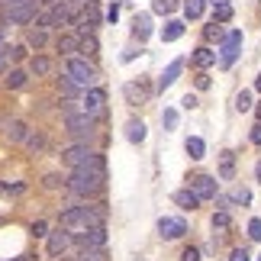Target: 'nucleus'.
I'll return each instance as SVG.
<instances>
[{
  "instance_id": "35",
  "label": "nucleus",
  "mask_w": 261,
  "mask_h": 261,
  "mask_svg": "<svg viewBox=\"0 0 261 261\" xmlns=\"http://www.w3.org/2000/svg\"><path fill=\"white\" fill-rule=\"evenodd\" d=\"M4 84H7L10 90H19V87H23V84H26V71H10Z\"/></svg>"
},
{
  "instance_id": "44",
  "label": "nucleus",
  "mask_w": 261,
  "mask_h": 261,
  "mask_svg": "<svg viewBox=\"0 0 261 261\" xmlns=\"http://www.w3.org/2000/svg\"><path fill=\"white\" fill-rule=\"evenodd\" d=\"M45 229H48V226L42 223V219H39V223H33V226H29V232H33V236H48Z\"/></svg>"
},
{
  "instance_id": "48",
  "label": "nucleus",
  "mask_w": 261,
  "mask_h": 261,
  "mask_svg": "<svg viewBox=\"0 0 261 261\" xmlns=\"http://www.w3.org/2000/svg\"><path fill=\"white\" fill-rule=\"evenodd\" d=\"M16 4H23V0H0V13H4V10H10V7H16Z\"/></svg>"
},
{
  "instance_id": "1",
  "label": "nucleus",
  "mask_w": 261,
  "mask_h": 261,
  "mask_svg": "<svg viewBox=\"0 0 261 261\" xmlns=\"http://www.w3.org/2000/svg\"><path fill=\"white\" fill-rule=\"evenodd\" d=\"M103 180H107V162H103V155H94L87 165L71 168L68 187L77 197H97V194H103Z\"/></svg>"
},
{
  "instance_id": "30",
  "label": "nucleus",
  "mask_w": 261,
  "mask_h": 261,
  "mask_svg": "<svg viewBox=\"0 0 261 261\" xmlns=\"http://www.w3.org/2000/svg\"><path fill=\"white\" fill-rule=\"evenodd\" d=\"M26 148H29L33 155H39V152L45 148V136H42V133H29V136H26Z\"/></svg>"
},
{
  "instance_id": "47",
  "label": "nucleus",
  "mask_w": 261,
  "mask_h": 261,
  "mask_svg": "<svg viewBox=\"0 0 261 261\" xmlns=\"http://www.w3.org/2000/svg\"><path fill=\"white\" fill-rule=\"evenodd\" d=\"M252 145H261V123L252 129Z\"/></svg>"
},
{
  "instance_id": "46",
  "label": "nucleus",
  "mask_w": 261,
  "mask_h": 261,
  "mask_svg": "<svg viewBox=\"0 0 261 261\" xmlns=\"http://www.w3.org/2000/svg\"><path fill=\"white\" fill-rule=\"evenodd\" d=\"M180 107H184V110H194V107H197V97H194V94H184V100H180Z\"/></svg>"
},
{
  "instance_id": "21",
  "label": "nucleus",
  "mask_w": 261,
  "mask_h": 261,
  "mask_svg": "<svg viewBox=\"0 0 261 261\" xmlns=\"http://www.w3.org/2000/svg\"><path fill=\"white\" fill-rule=\"evenodd\" d=\"M174 203H177L180 210H197V206H200V197H197L190 187H184V190H177V194H174Z\"/></svg>"
},
{
  "instance_id": "42",
  "label": "nucleus",
  "mask_w": 261,
  "mask_h": 261,
  "mask_svg": "<svg viewBox=\"0 0 261 261\" xmlns=\"http://www.w3.org/2000/svg\"><path fill=\"white\" fill-rule=\"evenodd\" d=\"M229 261H252V255H248L245 248H232V255H229Z\"/></svg>"
},
{
  "instance_id": "55",
  "label": "nucleus",
  "mask_w": 261,
  "mask_h": 261,
  "mask_svg": "<svg viewBox=\"0 0 261 261\" xmlns=\"http://www.w3.org/2000/svg\"><path fill=\"white\" fill-rule=\"evenodd\" d=\"M258 261H261V255H258Z\"/></svg>"
},
{
  "instance_id": "14",
  "label": "nucleus",
  "mask_w": 261,
  "mask_h": 261,
  "mask_svg": "<svg viewBox=\"0 0 261 261\" xmlns=\"http://www.w3.org/2000/svg\"><path fill=\"white\" fill-rule=\"evenodd\" d=\"M55 48H58L62 55L71 58L74 52H81V36H77V33H62V36L55 39Z\"/></svg>"
},
{
  "instance_id": "38",
  "label": "nucleus",
  "mask_w": 261,
  "mask_h": 261,
  "mask_svg": "<svg viewBox=\"0 0 261 261\" xmlns=\"http://www.w3.org/2000/svg\"><path fill=\"white\" fill-rule=\"evenodd\" d=\"M65 184V177L62 174H45V180H42V187L45 190H55V187H62Z\"/></svg>"
},
{
  "instance_id": "50",
  "label": "nucleus",
  "mask_w": 261,
  "mask_h": 261,
  "mask_svg": "<svg viewBox=\"0 0 261 261\" xmlns=\"http://www.w3.org/2000/svg\"><path fill=\"white\" fill-rule=\"evenodd\" d=\"M255 177H258V184H261V162L255 165Z\"/></svg>"
},
{
  "instance_id": "17",
  "label": "nucleus",
  "mask_w": 261,
  "mask_h": 261,
  "mask_svg": "<svg viewBox=\"0 0 261 261\" xmlns=\"http://www.w3.org/2000/svg\"><path fill=\"white\" fill-rule=\"evenodd\" d=\"M133 36L139 39V42H145V39L152 36V16H148V13H136V19H133Z\"/></svg>"
},
{
  "instance_id": "23",
  "label": "nucleus",
  "mask_w": 261,
  "mask_h": 261,
  "mask_svg": "<svg viewBox=\"0 0 261 261\" xmlns=\"http://www.w3.org/2000/svg\"><path fill=\"white\" fill-rule=\"evenodd\" d=\"M45 42H48V29H45V26L29 29V33H26V45H29V48H36V52H39V48H42Z\"/></svg>"
},
{
  "instance_id": "9",
  "label": "nucleus",
  "mask_w": 261,
  "mask_h": 261,
  "mask_svg": "<svg viewBox=\"0 0 261 261\" xmlns=\"http://www.w3.org/2000/svg\"><path fill=\"white\" fill-rule=\"evenodd\" d=\"M74 245L84 248H103L107 245V229L103 226H94V229H84V232H74Z\"/></svg>"
},
{
  "instance_id": "2",
  "label": "nucleus",
  "mask_w": 261,
  "mask_h": 261,
  "mask_svg": "<svg viewBox=\"0 0 261 261\" xmlns=\"http://www.w3.org/2000/svg\"><path fill=\"white\" fill-rule=\"evenodd\" d=\"M58 223H62L68 232H84V229H94V226H103L107 223V210L103 203H94V206H68L58 213Z\"/></svg>"
},
{
  "instance_id": "7",
  "label": "nucleus",
  "mask_w": 261,
  "mask_h": 261,
  "mask_svg": "<svg viewBox=\"0 0 261 261\" xmlns=\"http://www.w3.org/2000/svg\"><path fill=\"white\" fill-rule=\"evenodd\" d=\"M81 110L87 116H103V110H107V90L103 87H90L84 90V97H81Z\"/></svg>"
},
{
  "instance_id": "3",
  "label": "nucleus",
  "mask_w": 261,
  "mask_h": 261,
  "mask_svg": "<svg viewBox=\"0 0 261 261\" xmlns=\"http://www.w3.org/2000/svg\"><path fill=\"white\" fill-rule=\"evenodd\" d=\"M65 129L74 139H84L87 142V139L94 136V129H97V116H87L81 110V100H71V107L65 110Z\"/></svg>"
},
{
  "instance_id": "19",
  "label": "nucleus",
  "mask_w": 261,
  "mask_h": 261,
  "mask_svg": "<svg viewBox=\"0 0 261 261\" xmlns=\"http://www.w3.org/2000/svg\"><path fill=\"white\" fill-rule=\"evenodd\" d=\"M126 139L133 145H142L145 142V123H142V119H129V123H126Z\"/></svg>"
},
{
  "instance_id": "20",
  "label": "nucleus",
  "mask_w": 261,
  "mask_h": 261,
  "mask_svg": "<svg viewBox=\"0 0 261 261\" xmlns=\"http://www.w3.org/2000/svg\"><path fill=\"white\" fill-rule=\"evenodd\" d=\"M180 36H184V23L180 19H168L162 26V42H177Z\"/></svg>"
},
{
  "instance_id": "11",
  "label": "nucleus",
  "mask_w": 261,
  "mask_h": 261,
  "mask_svg": "<svg viewBox=\"0 0 261 261\" xmlns=\"http://www.w3.org/2000/svg\"><path fill=\"white\" fill-rule=\"evenodd\" d=\"M123 97H126L129 107H139V103H145V100L152 97V87H148L145 81H129L123 87Z\"/></svg>"
},
{
  "instance_id": "26",
  "label": "nucleus",
  "mask_w": 261,
  "mask_h": 261,
  "mask_svg": "<svg viewBox=\"0 0 261 261\" xmlns=\"http://www.w3.org/2000/svg\"><path fill=\"white\" fill-rule=\"evenodd\" d=\"M232 174H236V155L232 152H223V162H219V177L229 180Z\"/></svg>"
},
{
  "instance_id": "13",
  "label": "nucleus",
  "mask_w": 261,
  "mask_h": 261,
  "mask_svg": "<svg viewBox=\"0 0 261 261\" xmlns=\"http://www.w3.org/2000/svg\"><path fill=\"white\" fill-rule=\"evenodd\" d=\"M94 155H97V152H90L87 145H71L68 152H62V158H65V165H68V168H81V165H87Z\"/></svg>"
},
{
  "instance_id": "24",
  "label": "nucleus",
  "mask_w": 261,
  "mask_h": 261,
  "mask_svg": "<svg viewBox=\"0 0 261 261\" xmlns=\"http://www.w3.org/2000/svg\"><path fill=\"white\" fill-rule=\"evenodd\" d=\"M29 71H33L36 77H42V74L52 71V62H48L45 55H33V58H29Z\"/></svg>"
},
{
  "instance_id": "36",
  "label": "nucleus",
  "mask_w": 261,
  "mask_h": 261,
  "mask_svg": "<svg viewBox=\"0 0 261 261\" xmlns=\"http://www.w3.org/2000/svg\"><path fill=\"white\" fill-rule=\"evenodd\" d=\"M77 261H107V255H103V248H84Z\"/></svg>"
},
{
  "instance_id": "53",
  "label": "nucleus",
  "mask_w": 261,
  "mask_h": 261,
  "mask_svg": "<svg viewBox=\"0 0 261 261\" xmlns=\"http://www.w3.org/2000/svg\"><path fill=\"white\" fill-rule=\"evenodd\" d=\"M255 116H258V123H261V103H258V107H255Z\"/></svg>"
},
{
  "instance_id": "27",
  "label": "nucleus",
  "mask_w": 261,
  "mask_h": 261,
  "mask_svg": "<svg viewBox=\"0 0 261 261\" xmlns=\"http://www.w3.org/2000/svg\"><path fill=\"white\" fill-rule=\"evenodd\" d=\"M174 10H177V0H152V13H158V16H168Z\"/></svg>"
},
{
  "instance_id": "32",
  "label": "nucleus",
  "mask_w": 261,
  "mask_h": 261,
  "mask_svg": "<svg viewBox=\"0 0 261 261\" xmlns=\"http://www.w3.org/2000/svg\"><path fill=\"white\" fill-rule=\"evenodd\" d=\"M213 19H216V23H229V19H232V4H219V7H213Z\"/></svg>"
},
{
  "instance_id": "37",
  "label": "nucleus",
  "mask_w": 261,
  "mask_h": 261,
  "mask_svg": "<svg viewBox=\"0 0 261 261\" xmlns=\"http://www.w3.org/2000/svg\"><path fill=\"white\" fill-rule=\"evenodd\" d=\"M162 126L168 129V133H171V129L177 126V110H171V107L165 110V113H162Z\"/></svg>"
},
{
  "instance_id": "33",
  "label": "nucleus",
  "mask_w": 261,
  "mask_h": 261,
  "mask_svg": "<svg viewBox=\"0 0 261 261\" xmlns=\"http://www.w3.org/2000/svg\"><path fill=\"white\" fill-rule=\"evenodd\" d=\"M236 110L239 113H248V110H252V94H248V90H239L236 94Z\"/></svg>"
},
{
  "instance_id": "5",
  "label": "nucleus",
  "mask_w": 261,
  "mask_h": 261,
  "mask_svg": "<svg viewBox=\"0 0 261 261\" xmlns=\"http://www.w3.org/2000/svg\"><path fill=\"white\" fill-rule=\"evenodd\" d=\"M42 0H23V4H16V7H10V10H4V16L7 23H13V26H29L33 19H39L42 16Z\"/></svg>"
},
{
  "instance_id": "51",
  "label": "nucleus",
  "mask_w": 261,
  "mask_h": 261,
  "mask_svg": "<svg viewBox=\"0 0 261 261\" xmlns=\"http://www.w3.org/2000/svg\"><path fill=\"white\" fill-rule=\"evenodd\" d=\"M7 71V58H0V74H4Z\"/></svg>"
},
{
  "instance_id": "15",
  "label": "nucleus",
  "mask_w": 261,
  "mask_h": 261,
  "mask_svg": "<svg viewBox=\"0 0 261 261\" xmlns=\"http://www.w3.org/2000/svg\"><path fill=\"white\" fill-rule=\"evenodd\" d=\"M180 71H184V58H174V62L162 71V77H158V90H168L180 77Z\"/></svg>"
},
{
  "instance_id": "31",
  "label": "nucleus",
  "mask_w": 261,
  "mask_h": 261,
  "mask_svg": "<svg viewBox=\"0 0 261 261\" xmlns=\"http://www.w3.org/2000/svg\"><path fill=\"white\" fill-rule=\"evenodd\" d=\"M229 200H232V203H252V190L248 187H232V194H229Z\"/></svg>"
},
{
  "instance_id": "18",
  "label": "nucleus",
  "mask_w": 261,
  "mask_h": 261,
  "mask_svg": "<svg viewBox=\"0 0 261 261\" xmlns=\"http://www.w3.org/2000/svg\"><path fill=\"white\" fill-rule=\"evenodd\" d=\"M190 62H194L197 68H210V65H216L219 62V55L213 52L210 45H200V48H194V55H190Z\"/></svg>"
},
{
  "instance_id": "40",
  "label": "nucleus",
  "mask_w": 261,
  "mask_h": 261,
  "mask_svg": "<svg viewBox=\"0 0 261 261\" xmlns=\"http://www.w3.org/2000/svg\"><path fill=\"white\" fill-rule=\"evenodd\" d=\"M248 236H252L255 242H261V219H252V223H248Z\"/></svg>"
},
{
  "instance_id": "22",
  "label": "nucleus",
  "mask_w": 261,
  "mask_h": 261,
  "mask_svg": "<svg viewBox=\"0 0 261 261\" xmlns=\"http://www.w3.org/2000/svg\"><path fill=\"white\" fill-rule=\"evenodd\" d=\"M184 148H187V155L194 158V162H200V158L206 155V142H203V139H200V136H187Z\"/></svg>"
},
{
  "instance_id": "28",
  "label": "nucleus",
  "mask_w": 261,
  "mask_h": 261,
  "mask_svg": "<svg viewBox=\"0 0 261 261\" xmlns=\"http://www.w3.org/2000/svg\"><path fill=\"white\" fill-rule=\"evenodd\" d=\"M203 39H206V42H223L226 33H223V26H219L216 19H213V23H210V26L203 29Z\"/></svg>"
},
{
  "instance_id": "49",
  "label": "nucleus",
  "mask_w": 261,
  "mask_h": 261,
  "mask_svg": "<svg viewBox=\"0 0 261 261\" xmlns=\"http://www.w3.org/2000/svg\"><path fill=\"white\" fill-rule=\"evenodd\" d=\"M206 87H210V77L200 74V77H197V90H206Z\"/></svg>"
},
{
  "instance_id": "52",
  "label": "nucleus",
  "mask_w": 261,
  "mask_h": 261,
  "mask_svg": "<svg viewBox=\"0 0 261 261\" xmlns=\"http://www.w3.org/2000/svg\"><path fill=\"white\" fill-rule=\"evenodd\" d=\"M255 90H258V94H261V74L255 77Z\"/></svg>"
},
{
  "instance_id": "34",
  "label": "nucleus",
  "mask_w": 261,
  "mask_h": 261,
  "mask_svg": "<svg viewBox=\"0 0 261 261\" xmlns=\"http://www.w3.org/2000/svg\"><path fill=\"white\" fill-rule=\"evenodd\" d=\"M97 48H100V45H97V36H84V39H81V52H84V58H94Z\"/></svg>"
},
{
  "instance_id": "6",
  "label": "nucleus",
  "mask_w": 261,
  "mask_h": 261,
  "mask_svg": "<svg viewBox=\"0 0 261 261\" xmlns=\"http://www.w3.org/2000/svg\"><path fill=\"white\" fill-rule=\"evenodd\" d=\"M239 48H242V29H232V33H226V39L219 42V65L232 68L236 58H239Z\"/></svg>"
},
{
  "instance_id": "39",
  "label": "nucleus",
  "mask_w": 261,
  "mask_h": 261,
  "mask_svg": "<svg viewBox=\"0 0 261 261\" xmlns=\"http://www.w3.org/2000/svg\"><path fill=\"white\" fill-rule=\"evenodd\" d=\"M213 229H229V213H226V210L213 213Z\"/></svg>"
},
{
  "instance_id": "29",
  "label": "nucleus",
  "mask_w": 261,
  "mask_h": 261,
  "mask_svg": "<svg viewBox=\"0 0 261 261\" xmlns=\"http://www.w3.org/2000/svg\"><path fill=\"white\" fill-rule=\"evenodd\" d=\"M58 90H62V94H68V97H77L84 87H77V84H74L68 74H62V77H58Z\"/></svg>"
},
{
  "instance_id": "8",
  "label": "nucleus",
  "mask_w": 261,
  "mask_h": 261,
  "mask_svg": "<svg viewBox=\"0 0 261 261\" xmlns=\"http://www.w3.org/2000/svg\"><path fill=\"white\" fill-rule=\"evenodd\" d=\"M200 200H216L219 194V184H216V177H210V174H194L190 177V184H187Z\"/></svg>"
},
{
  "instance_id": "12",
  "label": "nucleus",
  "mask_w": 261,
  "mask_h": 261,
  "mask_svg": "<svg viewBox=\"0 0 261 261\" xmlns=\"http://www.w3.org/2000/svg\"><path fill=\"white\" fill-rule=\"evenodd\" d=\"M71 242H74V236H71V232H68V229L62 226L58 232L48 236V255H65L68 248H71Z\"/></svg>"
},
{
  "instance_id": "25",
  "label": "nucleus",
  "mask_w": 261,
  "mask_h": 261,
  "mask_svg": "<svg viewBox=\"0 0 261 261\" xmlns=\"http://www.w3.org/2000/svg\"><path fill=\"white\" fill-rule=\"evenodd\" d=\"M206 4H210V0H184V16L187 19H200Z\"/></svg>"
},
{
  "instance_id": "54",
  "label": "nucleus",
  "mask_w": 261,
  "mask_h": 261,
  "mask_svg": "<svg viewBox=\"0 0 261 261\" xmlns=\"http://www.w3.org/2000/svg\"><path fill=\"white\" fill-rule=\"evenodd\" d=\"M210 4H213V7H219V4H229V0H210Z\"/></svg>"
},
{
  "instance_id": "4",
  "label": "nucleus",
  "mask_w": 261,
  "mask_h": 261,
  "mask_svg": "<svg viewBox=\"0 0 261 261\" xmlns=\"http://www.w3.org/2000/svg\"><path fill=\"white\" fill-rule=\"evenodd\" d=\"M65 74L71 77L77 87H84V90L97 87V68L90 65L84 55H81V58H68V62H65Z\"/></svg>"
},
{
  "instance_id": "41",
  "label": "nucleus",
  "mask_w": 261,
  "mask_h": 261,
  "mask_svg": "<svg viewBox=\"0 0 261 261\" xmlns=\"http://www.w3.org/2000/svg\"><path fill=\"white\" fill-rule=\"evenodd\" d=\"M180 261H200V248H184V252H180Z\"/></svg>"
},
{
  "instance_id": "10",
  "label": "nucleus",
  "mask_w": 261,
  "mask_h": 261,
  "mask_svg": "<svg viewBox=\"0 0 261 261\" xmlns=\"http://www.w3.org/2000/svg\"><path fill=\"white\" fill-rule=\"evenodd\" d=\"M184 232H187V223L180 216H162L158 219V236L168 239V242H171V239H180Z\"/></svg>"
},
{
  "instance_id": "43",
  "label": "nucleus",
  "mask_w": 261,
  "mask_h": 261,
  "mask_svg": "<svg viewBox=\"0 0 261 261\" xmlns=\"http://www.w3.org/2000/svg\"><path fill=\"white\" fill-rule=\"evenodd\" d=\"M23 184H0V194H23Z\"/></svg>"
},
{
  "instance_id": "16",
  "label": "nucleus",
  "mask_w": 261,
  "mask_h": 261,
  "mask_svg": "<svg viewBox=\"0 0 261 261\" xmlns=\"http://www.w3.org/2000/svg\"><path fill=\"white\" fill-rule=\"evenodd\" d=\"M4 136L10 139V142H26L29 129H26L23 119H7V123H4Z\"/></svg>"
},
{
  "instance_id": "45",
  "label": "nucleus",
  "mask_w": 261,
  "mask_h": 261,
  "mask_svg": "<svg viewBox=\"0 0 261 261\" xmlns=\"http://www.w3.org/2000/svg\"><path fill=\"white\" fill-rule=\"evenodd\" d=\"M107 19H110V23H116V19H119V4H116V0L110 4V10H107Z\"/></svg>"
}]
</instances>
